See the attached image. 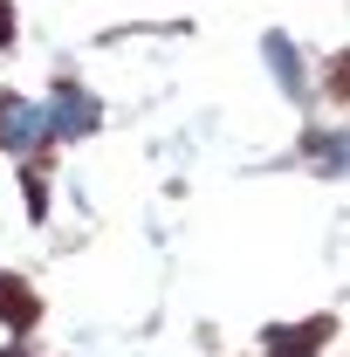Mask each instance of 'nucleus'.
<instances>
[{
	"label": "nucleus",
	"instance_id": "f257e3e1",
	"mask_svg": "<svg viewBox=\"0 0 350 357\" xmlns=\"http://www.w3.org/2000/svg\"><path fill=\"white\" fill-rule=\"evenodd\" d=\"M48 124H35V110L21 96H0V144H35Z\"/></svg>",
	"mask_w": 350,
	"mask_h": 357
},
{
	"label": "nucleus",
	"instance_id": "f03ea898",
	"mask_svg": "<svg viewBox=\"0 0 350 357\" xmlns=\"http://www.w3.org/2000/svg\"><path fill=\"white\" fill-rule=\"evenodd\" d=\"M0 310L14 316V323H35V296H21V289H14V282L0 275Z\"/></svg>",
	"mask_w": 350,
	"mask_h": 357
}]
</instances>
